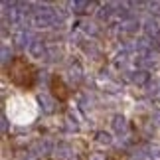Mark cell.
<instances>
[{
	"label": "cell",
	"mask_w": 160,
	"mask_h": 160,
	"mask_svg": "<svg viewBox=\"0 0 160 160\" xmlns=\"http://www.w3.org/2000/svg\"><path fill=\"white\" fill-rule=\"evenodd\" d=\"M10 79L20 87H30L34 83V69L30 67L24 59H16L10 65Z\"/></svg>",
	"instance_id": "obj_1"
},
{
	"label": "cell",
	"mask_w": 160,
	"mask_h": 160,
	"mask_svg": "<svg viewBox=\"0 0 160 160\" xmlns=\"http://www.w3.org/2000/svg\"><path fill=\"white\" fill-rule=\"evenodd\" d=\"M58 22H59V16L55 14L53 10H48V8L34 12V16H32V26L34 28H50Z\"/></svg>",
	"instance_id": "obj_2"
},
{
	"label": "cell",
	"mask_w": 160,
	"mask_h": 160,
	"mask_svg": "<svg viewBox=\"0 0 160 160\" xmlns=\"http://www.w3.org/2000/svg\"><path fill=\"white\" fill-rule=\"evenodd\" d=\"M131 81L137 83V85H146V83L150 81V75H148V71H146V69H137V71L131 73Z\"/></svg>",
	"instance_id": "obj_3"
},
{
	"label": "cell",
	"mask_w": 160,
	"mask_h": 160,
	"mask_svg": "<svg viewBox=\"0 0 160 160\" xmlns=\"http://www.w3.org/2000/svg\"><path fill=\"white\" fill-rule=\"evenodd\" d=\"M28 52H30V55H34V58H44L46 55V46L42 44V42H32V44L28 46Z\"/></svg>",
	"instance_id": "obj_4"
},
{
	"label": "cell",
	"mask_w": 160,
	"mask_h": 160,
	"mask_svg": "<svg viewBox=\"0 0 160 160\" xmlns=\"http://www.w3.org/2000/svg\"><path fill=\"white\" fill-rule=\"evenodd\" d=\"M52 89H53V93L58 95V99H65V97H67L65 85L61 83V79H59V77H53V81H52Z\"/></svg>",
	"instance_id": "obj_5"
},
{
	"label": "cell",
	"mask_w": 160,
	"mask_h": 160,
	"mask_svg": "<svg viewBox=\"0 0 160 160\" xmlns=\"http://www.w3.org/2000/svg\"><path fill=\"white\" fill-rule=\"evenodd\" d=\"M113 128L119 134H122V132H127V128H128V125H127V119L125 117H121V115H117V117H113Z\"/></svg>",
	"instance_id": "obj_6"
},
{
	"label": "cell",
	"mask_w": 160,
	"mask_h": 160,
	"mask_svg": "<svg viewBox=\"0 0 160 160\" xmlns=\"http://www.w3.org/2000/svg\"><path fill=\"white\" fill-rule=\"evenodd\" d=\"M14 42H16L18 46H22V48H24V46H26L28 42H30V34L26 32V30H20V32L14 36ZM28 46H30V44H28Z\"/></svg>",
	"instance_id": "obj_7"
},
{
	"label": "cell",
	"mask_w": 160,
	"mask_h": 160,
	"mask_svg": "<svg viewBox=\"0 0 160 160\" xmlns=\"http://www.w3.org/2000/svg\"><path fill=\"white\" fill-rule=\"evenodd\" d=\"M144 30H146V34L148 36H158L160 34V28H158V24L154 22V20H148L144 24Z\"/></svg>",
	"instance_id": "obj_8"
},
{
	"label": "cell",
	"mask_w": 160,
	"mask_h": 160,
	"mask_svg": "<svg viewBox=\"0 0 160 160\" xmlns=\"http://www.w3.org/2000/svg\"><path fill=\"white\" fill-rule=\"evenodd\" d=\"M95 138H97L99 144H111V142H113V137H111L109 132H105V131H99L95 134Z\"/></svg>",
	"instance_id": "obj_9"
},
{
	"label": "cell",
	"mask_w": 160,
	"mask_h": 160,
	"mask_svg": "<svg viewBox=\"0 0 160 160\" xmlns=\"http://www.w3.org/2000/svg\"><path fill=\"white\" fill-rule=\"evenodd\" d=\"M40 105H42V109H44L46 113H52L53 111V103L48 99V95H40Z\"/></svg>",
	"instance_id": "obj_10"
},
{
	"label": "cell",
	"mask_w": 160,
	"mask_h": 160,
	"mask_svg": "<svg viewBox=\"0 0 160 160\" xmlns=\"http://www.w3.org/2000/svg\"><path fill=\"white\" fill-rule=\"evenodd\" d=\"M146 160H160V148L158 146H152V148L146 152Z\"/></svg>",
	"instance_id": "obj_11"
},
{
	"label": "cell",
	"mask_w": 160,
	"mask_h": 160,
	"mask_svg": "<svg viewBox=\"0 0 160 160\" xmlns=\"http://www.w3.org/2000/svg\"><path fill=\"white\" fill-rule=\"evenodd\" d=\"M85 8H89V2H83V0H77V2H73V10H75L77 14H83Z\"/></svg>",
	"instance_id": "obj_12"
},
{
	"label": "cell",
	"mask_w": 160,
	"mask_h": 160,
	"mask_svg": "<svg viewBox=\"0 0 160 160\" xmlns=\"http://www.w3.org/2000/svg\"><path fill=\"white\" fill-rule=\"evenodd\" d=\"M122 26H125L127 32H134V30L138 28V20H127L125 24H122Z\"/></svg>",
	"instance_id": "obj_13"
},
{
	"label": "cell",
	"mask_w": 160,
	"mask_h": 160,
	"mask_svg": "<svg viewBox=\"0 0 160 160\" xmlns=\"http://www.w3.org/2000/svg\"><path fill=\"white\" fill-rule=\"evenodd\" d=\"M36 148H38V152H48V150H50V142H48V140L38 142V144H36Z\"/></svg>",
	"instance_id": "obj_14"
},
{
	"label": "cell",
	"mask_w": 160,
	"mask_h": 160,
	"mask_svg": "<svg viewBox=\"0 0 160 160\" xmlns=\"http://www.w3.org/2000/svg\"><path fill=\"white\" fill-rule=\"evenodd\" d=\"M109 14H111V6H105V8L99 10V14H97V16H99V18H109Z\"/></svg>",
	"instance_id": "obj_15"
},
{
	"label": "cell",
	"mask_w": 160,
	"mask_h": 160,
	"mask_svg": "<svg viewBox=\"0 0 160 160\" xmlns=\"http://www.w3.org/2000/svg\"><path fill=\"white\" fill-rule=\"evenodd\" d=\"M10 55L12 53H8V48L2 46V61H4V63H8V58H10Z\"/></svg>",
	"instance_id": "obj_16"
},
{
	"label": "cell",
	"mask_w": 160,
	"mask_h": 160,
	"mask_svg": "<svg viewBox=\"0 0 160 160\" xmlns=\"http://www.w3.org/2000/svg\"><path fill=\"white\" fill-rule=\"evenodd\" d=\"M83 28H85V32H87V34H93V36L97 34V30H95V26H93V24H85Z\"/></svg>",
	"instance_id": "obj_17"
},
{
	"label": "cell",
	"mask_w": 160,
	"mask_h": 160,
	"mask_svg": "<svg viewBox=\"0 0 160 160\" xmlns=\"http://www.w3.org/2000/svg\"><path fill=\"white\" fill-rule=\"evenodd\" d=\"M6 128H8V122H6V119H2V131L6 132Z\"/></svg>",
	"instance_id": "obj_18"
},
{
	"label": "cell",
	"mask_w": 160,
	"mask_h": 160,
	"mask_svg": "<svg viewBox=\"0 0 160 160\" xmlns=\"http://www.w3.org/2000/svg\"><path fill=\"white\" fill-rule=\"evenodd\" d=\"M95 160H105V158H101V156H95Z\"/></svg>",
	"instance_id": "obj_19"
}]
</instances>
